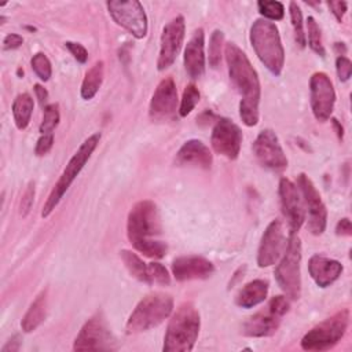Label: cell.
Listing matches in <instances>:
<instances>
[{
  "mask_svg": "<svg viewBox=\"0 0 352 352\" xmlns=\"http://www.w3.org/2000/svg\"><path fill=\"white\" fill-rule=\"evenodd\" d=\"M224 55L230 80L241 95L239 117L246 126H254L258 122L261 96L258 74L246 54L235 43H227L224 45Z\"/></svg>",
  "mask_w": 352,
  "mask_h": 352,
  "instance_id": "1",
  "label": "cell"
},
{
  "mask_svg": "<svg viewBox=\"0 0 352 352\" xmlns=\"http://www.w3.org/2000/svg\"><path fill=\"white\" fill-rule=\"evenodd\" d=\"M161 231L162 226L158 206L150 199L136 202L129 210L126 220V235L132 246L150 258L164 257L168 246L157 239Z\"/></svg>",
  "mask_w": 352,
  "mask_h": 352,
  "instance_id": "2",
  "label": "cell"
},
{
  "mask_svg": "<svg viewBox=\"0 0 352 352\" xmlns=\"http://www.w3.org/2000/svg\"><path fill=\"white\" fill-rule=\"evenodd\" d=\"M201 318L192 302H183L172 315L164 337V352H188L199 334Z\"/></svg>",
  "mask_w": 352,
  "mask_h": 352,
  "instance_id": "3",
  "label": "cell"
},
{
  "mask_svg": "<svg viewBox=\"0 0 352 352\" xmlns=\"http://www.w3.org/2000/svg\"><path fill=\"white\" fill-rule=\"evenodd\" d=\"M250 44L261 63L279 76L285 66V50L276 25L267 19H256L250 26Z\"/></svg>",
  "mask_w": 352,
  "mask_h": 352,
  "instance_id": "4",
  "label": "cell"
},
{
  "mask_svg": "<svg viewBox=\"0 0 352 352\" xmlns=\"http://www.w3.org/2000/svg\"><path fill=\"white\" fill-rule=\"evenodd\" d=\"M173 311V298L168 293L154 292L143 297L131 312L125 330L128 334H138L161 324Z\"/></svg>",
  "mask_w": 352,
  "mask_h": 352,
  "instance_id": "5",
  "label": "cell"
},
{
  "mask_svg": "<svg viewBox=\"0 0 352 352\" xmlns=\"http://www.w3.org/2000/svg\"><path fill=\"white\" fill-rule=\"evenodd\" d=\"M99 140H100V132H95L81 143L78 150L69 160V162L65 166L63 172L60 173L58 182L52 187L47 201L44 202V206L41 210V217H48L52 213V210L58 206V204L60 202V199L63 198V195L66 194V191L69 190V187L72 186L74 179L78 176L81 169L85 166V164L91 158L92 153L95 151L96 146L99 144Z\"/></svg>",
  "mask_w": 352,
  "mask_h": 352,
  "instance_id": "6",
  "label": "cell"
},
{
  "mask_svg": "<svg viewBox=\"0 0 352 352\" xmlns=\"http://www.w3.org/2000/svg\"><path fill=\"white\" fill-rule=\"evenodd\" d=\"M301 241L297 234H290L282 258L275 268V279L283 293L298 300L301 296Z\"/></svg>",
  "mask_w": 352,
  "mask_h": 352,
  "instance_id": "7",
  "label": "cell"
},
{
  "mask_svg": "<svg viewBox=\"0 0 352 352\" xmlns=\"http://www.w3.org/2000/svg\"><path fill=\"white\" fill-rule=\"evenodd\" d=\"M349 326V309H341L312 327L302 338L305 351H327L341 341Z\"/></svg>",
  "mask_w": 352,
  "mask_h": 352,
  "instance_id": "8",
  "label": "cell"
},
{
  "mask_svg": "<svg viewBox=\"0 0 352 352\" xmlns=\"http://www.w3.org/2000/svg\"><path fill=\"white\" fill-rule=\"evenodd\" d=\"M290 302L285 296L272 297L268 304L250 316L242 326V334L246 337H270L272 336L282 318L289 312Z\"/></svg>",
  "mask_w": 352,
  "mask_h": 352,
  "instance_id": "9",
  "label": "cell"
},
{
  "mask_svg": "<svg viewBox=\"0 0 352 352\" xmlns=\"http://www.w3.org/2000/svg\"><path fill=\"white\" fill-rule=\"evenodd\" d=\"M107 11L113 21L131 33L135 38H143L147 34V15L140 1L138 0H111L106 3Z\"/></svg>",
  "mask_w": 352,
  "mask_h": 352,
  "instance_id": "10",
  "label": "cell"
},
{
  "mask_svg": "<svg viewBox=\"0 0 352 352\" xmlns=\"http://www.w3.org/2000/svg\"><path fill=\"white\" fill-rule=\"evenodd\" d=\"M116 348V341L110 327L102 314L89 318L74 338V351H110Z\"/></svg>",
  "mask_w": 352,
  "mask_h": 352,
  "instance_id": "11",
  "label": "cell"
},
{
  "mask_svg": "<svg viewBox=\"0 0 352 352\" xmlns=\"http://www.w3.org/2000/svg\"><path fill=\"white\" fill-rule=\"evenodd\" d=\"M311 109L315 118L320 122L331 117L336 103V91L330 77L323 72H316L309 80Z\"/></svg>",
  "mask_w": 352,
  "mask_h": 352,
  "instance_id": "12",
  "label": "cell"
},
{
  "mask_svg": "<svg viewBox=\"0 0 352 352\" xmlns=\"http://www.w3.org/2000/svg\"><path fill=\"white\" fill-rule=\"evenodd\" d=\"M253 153L260 165L270 170L280 172L287 168L286 154L279 143L276 133L270 128L263 129L257 135L253 143Z\"/></svg>",
  "mask_w": 352,
  "mask_h": 352,
  "instance_id": "13",
  "label": "cell"
},
{
  "mask_svg": "<svg viewBox=\"0 0 352 352\" xmlns=\"http://www.w3.org/2000/svg\"><path fill=\"white\" fill-rule=\"evenodd\" d=\"M186 22L182 15L170 19L162 29L160 38V54L157 60L158 70H165L173 65L183 45Z\"/></svg>",
  "mask_w": 352,
  "mask_h": 352,
  "instance_id": "14",
  "label": "cell"
},
{
  "mask_svg": "<svg viewBox=\"0 0 352 352\" xmlns=\"http://www.w3.org/2000/svg\"><path fill=\"white\" fill-rule=\"evenodd\" d=\"M297 186L308 209V230L314 235L323 234L327 224V210L320 194L305 173H300L297 176Z\"/></svg>",
  "mask_w": 352,
  "mask_h": 352,
  "instance_id": "15",
  "label": "cell"
},
{
  "mask_svg": "<svg viewBox=\"0 0 352 352\" xmlns=\"http://www.w3.org/2000/svg\"><path fill=\"white\" fill-rule=\"evenodd\" d=\"M210 144L217 154L235 160L241 151L242 131L234 121L224 117L217 118L212 129Z\"/></svg>",
  "mask_w": 352,
  "mask_h": 352,
  "instance_id": "16",
  "label": "cell"
},
{
  "mask_svg": "<svg viewBox=\"0 0 352 352\" xmlns=\"http://www.w3.org/2000/svg\"><path fill=\"white\" fill-rule=\"evenodd\" d=\"M279 198L280 208L285 219L287 220L290 234H297L305 221L304 204L300 197L297 186L287 177L279 180Z\"/></svg>",
  "mask_w": 352,
  "mask_h": 352,
  "instance_id": "17",
  "label": "cell"
},
{
  "mask_svg": "<svg viewBox=\"0 0 352 352\" xmlns=\"http://www.w3.org/2000/svg\"><path fill=\"white\" fill-rule=\"evenodd\" d=\"M286 248L283 224L280 220H272L265 231L263 232L258 250H257V265L260 268H265L274 265L279 257L282 256Z\"/></svg>",
  "mask_w": 352,
  "mask_h": 352,
  "instance_id": "18",
  "label": "cell"
},
{
  "mask_svg": "<svg viewBox=\"0 0 352 352\" xmlns=\"http://www.w3.org/2000/svg\"><path fill=\"white\" fill-rule=\"evenodd\" d=\"M177 89L173 78L166 77L157 85L148 106V114L151 120L166 121L172 120L177 110Z\"/></svg>",
  "mask_w": 352,
  "mask_h": 352,
  "instance_id": "19",
  "label": "cell"
},
{
  "mask_svg": "<svg viewBox=\"0 0 352 352\" xmlns=\"http://www.w3.org/2000/svg\"><path fill=\"white\" fill-rule=\"evenodd\" d=\"M213 272V263L202 256H180L172 261V274L179 282L206 279Z\"/></svg>",
  "mask_w": 352,
  "mask_h": 352,
  "instance_id": "20",
  "label": "cell"
},
{
  "mask_svg": "<svg viewBox=\"0 0 352 352\" xmlns=\"http://www.w3.org/2000/svg\"><path fill=\"white\" fill-rule=\"evenodd\" d=\"M205 33L204 29H195L184 48L183 62L187 74L191 78H199L205 72Z\"/></svg>",
  "mask_w": 352,
  "mask_h": 352,
  "instance_id": "21",
  "label": "cell"
},
{
  "mask_svg": "<svg viewBox=\"0 0 352 352\" xmlns=\"http://www.w3.org/2000/svg\"><path fill=\"white\" fill-rule=\"evenodd\" d=\"M342 264L338 260L329 258L323 254H314L308 261V271L319 287H327L334 283L342 274Z\"/></svg>",
  "mask_w": 352,
  "mask_h": 352,
  "instance_id": "22",
  "label": "cell"
},
{
  "mask_svg": "<svg viewBox=\"0 0 352 352\" xmlns=\"http://www.w3.org/2000/svg\"><path fill=\"white\" fill-rule=\"evenodd\" d=\"M176 164L180 166H198L202 169H209L213 162L212 153L209 147L198 139H190L182 144L176 153Z\"/></svg>",
  "mask_w": 352,
  "mask_h": 352,
  "instance_id": "23",
  "label": "cell"
},
{
  "mask_svg": "<svg viewBox=\"0 0 352 352\" xmlns=\"http://www.w3.org/2000/svg\"><path fill=\"white\" fill-rule=\"evenodd\" d=\"M268 294V282L264 279H254L246 283L236 294L235 304L241 308H253L263 302Z\"/></svg>",
  "mask_w": 352,
  "mask_h": 352,
  "instance_id": "24",
  "label": "cell"
},
{
  "mask_svg": "<svg viewBox=\"0 0 352 352\" xmlns=\"http://www.w3.org/2000/svg\"><path fill=\"white\" fill-rule=\"evenodd\" d=\"M47 316V290H43L29 305L25 316L22 318L21 327L25 333L34 331Z\"/></svg>",
  "mask_w": 352,
  "mask_h": 352,
  "instance_id": "25",
  "label": "cell"
},
{
  "mask_svg": "<svg viewBox=\"0 0 352 352\" xmlns=\"http://www.w3.org/2000/svg\"><path fill=\"white\" fill-rule=\"evenodd\" d=\"M103 76H104V63L103 60H96L85 73L82 84H81V98L85 100L92 99L103 81Z\"/></svg>",
  "mask_w": 352,
  "mask_h": 352,
  "instance_id": "26",
  "label": "cell"
},
{
  "mask_svg": "<svg viewBox=\"0 0 352 352\" xmlns=\"http://www.w3.org/2000/svg\"><path fill=\"white\" fill-rule=\"evenodd\" d=\"M33 107H34V102L33 98L28 94H19L12 103V116H14V121L18 129H25L29 122H30V117L33 113Z\"/></svg>",
  "mask_w": 352,
  "mask_h": 352,
  "instance_id": "27",
  "label": "cell"
},
{
  "mask_svg": "<svg viewBox=\"0 0 352 352\" xmlns=\"http://www.w3.org/2000/svg\"><path fill=\"white\" fill-rule=\"evenodd\" d=\"M120 256L126 267V270L129 271V274L140 280V282H144V283H148V274H147V264L136 254L133 253L132 250H121L120 252Z\"/></svg>",
  "mask_w": 352,
  "mask_h": 352,
  "instance_id": "28",
  "label": "cell"
},
{
  "mask_svg": "<svg viewBox=\"0 0 352 352\" xmlns=\"http://www.w3.org/2000/svg\"><path fill=\"white\" fill-rule=\"evenodd\" d=\"M289 12H290V21L294 32V40L298 44L300 48L305 47L307 38L304 33V25H302V12L300 6L296 1H290L289 4Z\"/></svg>",
  "mask_w": 352,
  "mask_h": 352,
  "instance_id": "29",
  "label": "cell"
},
{
  "mask_svg": "<svg viewBox=\"0 0 352 352\" xmlns=\"http://www.w3.org/2000/svg\"><path fill=\"white\" fill-rule=\"evenodd\" d=\"M307 36L305 38L308 37V45L309 48L320 55V56H324V47H323V43H322V33H320V28L318 25V22L315 21L314 16H308L307 18Z\"/></svg>",
  "mask_w": 352,
  "mask_h": 352,
  "instance_id": "30",
  "label": "cell"
},
{
  "mask_svg": "<svg viewBox=\"0 0 352 352\" xmlns=\"http://www.w3.org/2000/svg\"><path fill=\"white\" fill-rule=\"evenodd\" d=\"M60 121V113H59V106L58 103H50L44 106V113H43V120L40 124V132L43 133H52L54 129L58 126Z\"/></svg>",
  "mask_w": 352,
  "mask_h": 352,
  "instance_id": "31",
  "label": "cell"
},
{
  "mask_svg": "<svg viewBox=\"0 0 352 352\" xmlns=\"http://www.w3.org/2000/svg\"><path fill=\"white\" fill-rule=\"evenodd\" d=\"M199 102V91L194 84H188L182 95L180 99V104H179V114L180 117H187L194 107L197 106V103Z\"/></svg>",
  "mask_w": 352,
  "mask_h": 352,
  "instance_id": "32",
  "label": "cell"
},
{
  "mask_svg": "<svg viewBox=\"0 0 352 352\" xmlns=\"http://www.w3.org/2000/svg\"><path fill=\"white\" fill-rule=\"evenodd\" d=\"M224 44V33L219 29H216L209 40V65L212 67H217L221 62V50Z\"/></svg>",
  "mask_w": 352,
  "mask_h": 352,
  "instance_id": "33",
  "label": "cell"
},
{
  "mask_svg": "<svg viewBox=\"0 0 352 352\" xmlns=\"http://www.w3.org/2000/svg\"><path fill=\"white\" fill-rule=\"evenodd\" d=\"M258 12L267 18V21H280L285 15V7L280 1H271V0H261L257 3Z\"/></svg>",
  "mask_w": 352,
  "mask_h": 352,
  "instance_id": "34",
  "label": "cell"
},
{
  "mask_svg": "<svg viewBox=\"0 0 352 352\" xmlns=\"http://www.w3.org/2000/svg\"><path fill=\"white\" fill-rule=\"evenodd\" d=\"M30 63H32L33 72L41 81L50 80V77L52 74V67H51V62L45 54H43V52L34 54Z\"/></svg>",
  "mask_w": 352,
  "mask_h": 352,
  "instance_id": "35",
  "label": "cell"
},
{
  "mask_svg": "<svg viewBox=\"0 0 352 352\" xmlns=\"http://www.w3.org/2000/svg\"><path fill=\"white\" fill-rule=\"evenodd\" d=\"M147 274H148V285L158 283V285H169L170 275L168 270L160 263H148L147 264Z\"/></svg>",
  "mask_w": 352,
  "mask_h": 352,
  "instance_id": "36",
  "label": "cell"
},
{
  "mask_svg": "<svg viewBox=\"0 0 352 352\" xmlns=\"http://www.w3.org/2000/svg\"><path fill=\"white\" fill-rule=\"evenodd\" d=\"M33 201H34V183H29L26 190L23 191L22 194V198H21V204H19V213L22 214V217H26L28 213L30 212L32 209V205H33Z\"/></svg>",
  "mask_w": 352,
  "mask_h": 352,
  "instance_id": "37",
  "label": "cell"
},
{
  "mask_svg": "<svg viewBox=\"0 0 352 352\" xmlns=\"http://www.w3.org/2000/svg\"><path fill=\"white\" fill-rule=\"evenodd\" d=\"M336 70L340 81H348L352 74V62L346 56L340 55L336 59Z\"/></svg>",
  "mask_w": 352,
  "mask_h": 352,
  "instance_id": "38",
  "label": "cell"
},
{
  "mask_svg": "<svg viewBox=\"0 0 352 352\" xmlns=\"http://www.w3.org/2000/svg\"><path fill=\"white\" fill-rule=\"evenodd\" d=\"M54 146V133H43L37 143H36V147H34V153L38 157H43L47 153H50V150Z\"/></svg>",
  "mask_w": 352,
  "mask_h": 352,
  "instance_id": "39",
  "label": "cell"
},
{
  "mask_svg": "<svg viewBox=\"0 0 352 352\" xmlns=\"http://www.w3.org/2000/svg\"><path fill=\"white\" fill-rule=\"evenodd\" d=\"M66 48L70 51V54L74 56V59L80 63H85L88 59V51L85 47L80 43H73V41H66L65 43Z\"/></svg>",
  "mask_w": 352,
  "mask_h": 352,
  "instance_id": "40",
  "label": "cell"
},
{
  "mask_svg": "<svg viewBox=\"0 0 352 352\" xmlns=\"http://www.w3.org/2000/svg\"><path fill=\"white\" fill-rule=\"evenodd\" d=\"M327 6L331 10V14L336 16V19L338 22H342V18L346 12V1H329Z\"/></svg>",
  "mask_w": 352,
  "mask_h": 352,
  "instance_id": "41",
  "label": "cell"
},
{
  "mask_svg": "<svg viewBox=\"0 0 352 352\" xmlns=\"http://www.w3.org/2000/svg\"><path fill=\"white\" fill-rule=\"evenodd\" d=\"M22 43H23V38L21 34L10 33L3 40V48L4 50H15V48H19L22 45Z\"/></svg>",
  "mask_w": 352,
  "mask_h": 352,
  "instance_id": "42",
  "label": "cell"
},
{
  "mask_svg": "<svg viewBox=\"0 0 352 352\" xmlns=\"http://www.w3.org/2000/svg\"><path fill=\"white\" fill-rule=\"evenodd\" d=\"M336 234L341 236H349L352 235V224L348 217H342L337 226H336Z\"/></svg>",
  "mask_w": 352,
  "mask_h": 352,
  "instance_id": "43",
  "label": "cell"
},
{
  "mask_svg": "<svg viewBox=\"0 0 352 352\" xmlns=\"http://www.w3.org/2000/svg\"><path fill=\"white\" fill-rule=\"evenodd\" d=\"M19 348H21V338L18 334H15L6 342V345L1 348V352H16L19 351Z\"/></svg>",
  "mask_w": 352,
  "mask_h": 352,
  "instance_id": "44",
  "label": "cell"
},
{
  "mask_svg": "<svg viewBox=\"0 0 352 352\" xmlns=\"http://www.w3.org/2000/svg\"><path fill=\"white\" fill-rule=\"evenodd\" d=\"M34 94H36V98L38 99L40 104L44 106V103H45L47 99H48V91H47L43 85L34 84Z\"/></svg>",
  "mask_w": 352,
  "mask_h": 352,
  "instance_id": "45",
  "label": "cell"
},
{
  "mask_svg": "<svg viewBox=\"0 0 352 352\" xmlns=\"http://www.w3.org/2000/svg\"><path fill=\"white\" fill-rule=\"evenodd\" d=\"M331 122H333V125H334V128H336V132H337V135H338V138L340 139H342V132H344V129H342V125L338 122V120H336V118H333L331 120Z\"/></svg>",
  "mask_w": 352,
  "mask_h": 352,
  "instance_id": "46",
  "label": "cell"
},
{
  "mask_svg": "<svg viewBox=\"0 0 352 352\" xmlns=\"http://www.w3.org/2000/svg\"><path fill=\"white\" fill-rule=\"evenodd\" d=\"M334 48L338 51V56H340V55H344L345 51H346L344 43H336V44H334Z\"/></svg>",
  "mask_w": 352,
  "mask_h": 352,
  "instance_id": "47",
  "label": "cell"
}]
</instances>
